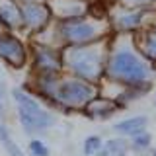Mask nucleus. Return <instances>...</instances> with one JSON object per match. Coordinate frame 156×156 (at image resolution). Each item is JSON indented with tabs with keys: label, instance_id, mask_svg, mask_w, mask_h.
Returning <instances> with one entry per match:
<instances>
[{
	"label": "nucleus",
	"instance_id": "4",
	"mask_svg": "<svg viewBox=\"0 0 156 156\" xmlns=\"http://www.w3.org/2000/svg\"><path fill=\"white\" fill-rule=\"evenodd\" d=\"M57 45L58 47H76V45H88L101 39H109L113 35L111 26L107 20L96 18L92 14L72 20H55L53 22Z\"/></svg>",
	"mask_w": 156,
	"mask_h": 156
},
{
	"label": "nucleus",
	"instance_id": "13",
	"mask_svg": "<svg viewBox=\"0 0 156 156\" xmlns=\"http://www.w3.org/2000/svg\"><path fill=\"white\" fill-rule=\"evenodd\" d=\"M148 125H150V117L146 113H136V115H129V117H123V119L115 121L113 123V133L131 139L133 135L140 133V131H146Z\"/></svg>",
	"mask_w": 156,
	"mask_h": 156
},
{
	"label": "nucleus",
	"instance_id": "21",
	"mask_svg": "<svg viewBox=\"0 0 156 156\" xmlns=\"http://www.w3.org/2000/svg\"><path fill=\"white\" fill-rule=\"evenodd\" d=\"M119 4H125V6H135V8H154L156 0H115Z\"/></svg>",
	"mask_w": 156,
	"mask_h": 156
},
{
	"label": "nucleus",
	"instance_id": "25",
	"mask_svg": "<svg viewBox=\"0 0 156 156\" xmlns=\"http://www.w3.org/2000/svg\"><path fill=\"white\" fill-rule=\"evenodd\" d=\"M154 107H156V96H154Z\"/></svg>",
	"mask_w": 156,
	"mask_h": 156
},
{
	"label": "nucleus",
	"instance_id": "9",
	"mask_svg": "<svg viewBox=\"0 0 156 156\" xmlns=\"http://www.w3.org/2000/svg\"><path fill=\"white\" fill-rule=\"evenodd\" d=\"M53 22L55 18L45 0H23L22 2V33L27 39L45 31Z\"/></svg>",
	"mask_w": 156,
	"mask_h": 156
},
{
	"label": "nucleus",
	"instance_id": "1",
	"mask_svg": "<svg viewBox=\"0 0 156 156\" xmlns=\"http://www.w3.org/2000/svg\"><path fill=\"white\" fill-rule=\"evenodd\" d=\"M104 80L119 86H139L156 82V66L140 53L135 35L113 33L109 39Z\"/></svg>",
	"mask_w": 156,
	"mask_h": 156
},
{
	"label": "nucleus",
	"instance_id": "20",
	"mask_svg": "<svg viewBox=\"0 0 156 156\" xmlns=\"http://www.w3.org/2000/svg\"><path fill=\"white\" fill-rule=\"evenodd\" d=\"M2 148H4V152H6L8 156H26V150H23L14 139H10L8 143H4Z\"/></svg>",
	"mask_w": 156,
	"mask_h": 156
},
{
	"label": "nucleus",
	"instance_id": "19",
	"mask_svg": "<svg viewBox=\"0 0 156 156\" xmlns=\"http://www.w3.org/2000/svg\"><path fill=\"white\" fill-rule=\"evenodd\" d=\"M8 96H10V90H6L4 82H0V121H8V117H10Z\"/></svg>",
	"mask_w": 156,
	"mask_h": 156
},
{
	"label": "nucleus",
	"instance_id": "10",
	"mask_svg": "<svg viewBox=\"0 0 156 156\" xmlns=\"http://www.w3.org/2000/svg\"><path fill=\"white\" fill-rule=\"evenodd\" d=\"M119 111H123V109H121V105L117 104L115 100L98 94L94 100L84 107V111H82L80 115H84L86 119H90V121H109V119H113Z\"/></svg>",
	"mask_w": 156,
	"mask_h": 156
},
{
	"label": "nucleus",
	"instance_id": "6",
	"mask_svg": "<svg viewBox=\"0 0 156 156\" xmlns=\"http://www.w3.org/2000/svg\"><path fill=\"white\" fill-rule=\"evenodd\" d=\"M154 14H156V6L154 8H135V6H125V4H119L113 0L107 22H109L113 33L136 35L152 20Z\"/></svg>",
	"mask_w": 156,
	"mask_h": 156
},
{
	"label": "nucleus",
	"instance_id": "7",
	"mask_svg": "<svg viewBox=\"0 0 156 156\" xmlns=\"http://www.w3.org/2000/svg\"><path fill=\"white\" fill-rule=\"evenodd\" d=\"M27 72L29 74H51V76L65 74L62 47L29 39V66H27Z\"/></svg>",
	"mask_w": 156,
	"mask_h": 156
},
{
	"label": "nucleus",
	"instance_id": "2",
	"mask_svg": "<svg viewBox=\"0 0 156 156\" xmlns=\"http://www.w3.org/2000/svg\"><path fill=\"white\" fill-rule=\"evenodd\" d=\"M109 39H101V41L88 43V45L62 47L65 72L78 76L82 80L94 82V84H101L105 78Z\"/></svg>",
	"mask_w": 156,
	"mask_h": 156
},
{
	"label": "nucleus",
	"instance_id": "12",
	"mask_svg": "<svg viewBox=\"0 0 156 156\" xmlns=\"http://www.w3.org/2000/svg\"><path fill=\"white\" fill-rule=\"evenodd\" d=\"M135 39H136V45H139L140 53L156 66V14L152 16V20L135 35Z\"/></svg>",
	"mask_w": 156,
	"mask_h": 156
},
{
	"label": "nucleus",
	"instance_id": "16",
	"mask_svg": "<svg viewBox=\"0 0 156 156\" xmlns=\"http://www.w3.org/2000/svg\"><path fill=\"white\" fill-rule=\"evenodd\" d=\"M131 143V152H136V154H144L148 150H152V144H154V136L148 129L146 131H140V133L133 135L129 139Z\"/></svg>",
	"mask_w": 156,
	"mask_h": 156
},
{
	"label": "nucleus",
	"instance_id": "3",
	"mask_svg": "<svg viewBox=\"0 0 156 156\" xmlns=\"http://www.w3.org/2000/svg\"><path fill=\"white\" fill-rule=\"evenodd\" d=\"M10 100L14 104V113H16L18 125L22 127V131L26 135L47 133L58 123L55 109L45 105L26 86L10 88Z\"/></svg>",
	"mask_w": 156,
	"mask_h": 156
},
{
	"label": "nucleus",
	"instance_id": "18",
	"mask_svg": "<svg viewBox=\"0 0 156 156\" xmlns=\"http://www.w3.org/2000/svg\"><path fill=\"white\" fill-rule=\"evenodd\" d=\"M27 152L29 156H51V148L43 139L39 136H31L27 143Z\"/></svg>",
	"mask_w": 156,
	"mask_h": 156
},
{
	"label": "nucleus",
	"instance_id": "14",
	"mask_svg": "<svg viewBox=\"0 0 156 156\" xmlns=\"http://www.w3.org/2000/svg\"><path fill=\"white\" fill-rule=\"evenodd\" d=\"M0 22L4 29L22 31V0H0Z\"/></svg>",
	"mask_w": 156,
	"mask_h": 156
},
{
	"label": "nucleus",
	"instance_id": "8",
	"mask_svg": "<svg viewBox=\"0 0 156 156\" xmlns=\"http://www.w3.org/2000/svg\"><path fill=\"white\" fill-rule=\"evenodd\" d=\"M0 62L12 70L29 66V39L22 31L0 29Z\"/></svg>",
	"mask_w": 156,
	"mask_h": 156
},
{
	"label": "nucleus",
	"instance_id": "22",
	"mask_svg": "<svg viewBox=\"0 0 156 156\" xmlns=\"http://www.w3.org/2000/svg\"><path fill=\"white\" fill-rule=\"evenodd\" d=\"M10 139H12V135H10V129H8L6 121H0V144L8 143Z\"/></svg>",
	"mask_w": 156,
	"mask_h": 156
},
{
	"label": "nucleus",
	"instance_id": "5",
	"mask_svg": "<svg viewBox=\"0 0 156 156\" xmlns=\"http://www.w3.org/2000/svg\"><path fill=\"white\" fill-rule=\"evenodd\" d=\"M100 94V84L82 80L72 74H62L57 86L55 96V109L62 115H74L82 113L84 107Z\"/></svg>",
	"mask_w": 156,
	"mask_h": 156
},
{
	"label": "nucleus",
	"instance_id": "11",
	"mask_svg": "<svg viewBox=\"0 0 156 156\" xmlns=\"http://www.w3.org/2000/svg\"><path fill=\"white\" fill-rule=\"evenodd\" d=\"M55 20H72L90 14L92 0H45Z\"/></svg>",
	"mask_w": 156,
	"mask_h": 156
},
{
	"label": "nucleus",
	"instance_id": "24",
	"mask_svg": "<svg viewBox=\"0 0 156 156\" xmlns=\"http://www.w3.org/2000/svg\"><path fill=\"white\" fill-rule=\"evenodd\" d=\"M0 65H2V62H0ZM0 82H2V66H0Z\"/></svg>",
	"mask_w": 156,
	"mask_h": 156
},
{
	"label": "nucleus",
	"instance_id": "17",
	"mask_svg": "<svg viewBox=\"0 0 156 156\" xmlns=\"http://www.w3.org/2000/svg\"><path fill=\"white\" fill-rule=\"evenodd\" d=\"M104 140L105 139L98 133L86 135L84 140H82V154L84 156H98V152H100L101 146H104Z\"/></svg>",
	"mask_w": 156,
	"mask_h": 156
},
{
	"label": "nucleus",
	"instance_id": "15",
	"mask_svg": "<svg viewBox=\"0 0 156 156\" xmlns=\"http://www.w3.org/2000/svg\"><path fill=\"white\" fill-rule=\"evenodd\" d=\"M131 152V143L127 136L115 135L104 140V146L98 152V156H127Z\"/></svg>",
	"mask_w": 156,
	"mask_h": 156
},
{
	"label": "nucleus",
	"instance_id": "26",
	"mask_svg": "<svg viewBox=\"0 0 156 156\" xmlns=\"http://www.w3.org/2000/svg\"><path fill=\"white\" fill-rule=\"evenodd\" d=\"M22 2H23V0H22Z\"/></svg>",
	"mask_w": 156,
	"mask_h": 156
},
{
	"label": "nucleus",
	"instance_id": "23",
	"mask_svg": "<svg viewBox=\"0 0 156 156\" xmlns=\"http://www.w3.org/2000/svg\"><path fill=\"white\" fill-rule=\"evenodd\" d=\"M150 156H156V146H152V150H150Z\"/></svg>",
	"mask_w": 156,
	"mask_h": 156
}]
</instances>
